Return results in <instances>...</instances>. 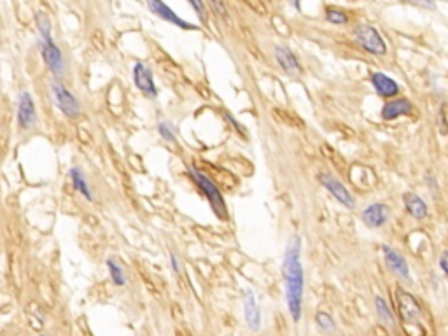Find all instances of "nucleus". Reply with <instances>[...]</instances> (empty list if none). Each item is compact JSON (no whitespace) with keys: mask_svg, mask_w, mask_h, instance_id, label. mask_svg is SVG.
<instances>
[{"mask_svg":"<svg viewBox=\"0 0 448 336\" xmlns=\"http://www.w3.org/2000/svg\"><path fill=\"white\" fill-rule=\"evenodd\" d=\"M284 286H286V302L291 319L300 322L303 306V289H305V270L302 265V238L293 235L286 245L282 259Z\"/></svg>","mask_w":448,"mask_h":336,"instance_id":"nucleus-1","label":"nucleus"},{"mask_svg":"<svg viewBox=\"0 0 448 336\" xmlns=\"http://www.w3.org/2000/svg\"><path fill=\"white\" fill-rule=\"evenodd\" d=\"M190 175L193 177L194 184L200 188L201 193L205 194L207 201H209L210 207H212L214 214H216L219 219H228V207H226V201H224L223 193H221L219 188L214 184L212 179L207 177L203 172L197 170L194 166H191L190 168Z\"/></svg>","mask_w":448,"mask_h":336,"instance_id":"nucleus-2","label":"nucleus"},{"mask_svg":"<svg viewBox=\"0 0 448 336\" xmlns=\"http://www.w3.org/2000/svg\"><path fill=\"white\" fill-rule=\"evenodd\" d=\"M51 95H53L54 105L62 111L63 116L70 117V120H76V117L81 114V104L76 98L74 93H70L69 89L63 86V82H60L58 79H53L51 81Z\"/></svg>","mask_w":448,"mask_h":336,"instance_id":"nucleus-3","label":"nucleus"},{"mask_svg":"<svg viewBox=\"0 0 448 336\" xmlns=\"http://www.w3.org/2000/svg\"><path fill=\"white\" fill-rule=\"evenodd\" d=\"M354 39L368 53L377 54V56H382V54L387 53V46L383 43L382 35L377 32V28L370 27V25H359V27L354 28Z\"/></svg>","mask_w":448,"mask_h":336,"instance_id":"nucleus-4","label":"nucleus"},{"mask_svg":"<svg viewBox=\"0 0 448 336\" xmlns=\"http://www.w3.org/2000/svg\"><path fill=\"white\" fill-rule=\"evenodd\" d=\"M39 49L41 54H43L44 63L47 65V69L51 70L54 78H62L63 72H65V58H63V53L54 41H44L39 37Z\"/></svg>","mask_w":448,"mask_h":336,"instance_id":"nucleus-5","label":"nucleus"},{"mask_svg":"<svg viewBox=\"0 0 448 336\" xmlns=\"http://www.w3.org/2000/svg\"><path fill=\"white\" fill-rule=\"evenodd\" d=\"M319 181H321V184L331 193V197H335V200L340 201L344 207H347V209H354V207H356V200H354L350 191H348L335 175L328 174V172H322V174H319Z\"/></svg>","mask_w":448,"mask_h":336,"instance_id":"nucleus-6","label":"nucleus"},{"mask_svg":"<svg viewBox=\"0 0 448 336\" xmlns=\"http://www.w3.org/2000/svg\"><path fill=\"white\" fill-rule=\"evenodd\" d=\"M147 8H149V11H151L153 14L158 16L159 20L168 21V23L175 25V27H179V28H182V30H197V28H198L197 25L182 20L181 16H179L177 12L174 11V9L168 8V5H166L163 0H147Z\"/></svg>","mask_w":448,"mask_h":336,"instance_id":"nucleus-7","label":"nucleus"},{"mask_svg":"<svg viewBox=\"0 0 448 336\" xmlns=\"http://www.w3.org/2000/svg\"><path fill=\"white\" fill-rule=\"evenodd\" d=\"M18 124L21 130H30L37 124V109L30 91H21L18 97Z\"/></svg>","mask_w":448,"mask_h":336,"instance_id":"nucleus-8","label":"nucleus"},{"mask_svg":"<svg viewBox=\"0 0 448 336\" xmlns=\"http://www.w3.org/2000/svg\"><path fill=\"white\" fill-rule=\"evenodd\" d=\"M133 82H135V86L140 89V93H142L144 97L147 98L158 97V89H156L151 69L144 65L142 62H137L135 65H133Z\"/></svg>","mask_w":448,"mask_h":336,"instance_id":"nucleus-9","label":"nucleus"},{"mask_svg":"<svg viewBox=\"0 0 448 336\" xmlns=\"http://www.w3.org/2000/svg\"><path fill=\"white\" fill-rule=\"evenodd\" d=\"M273 56L277 60V63L280 65V69L286 74L293 76V78H300L303 74L302 65L298 62V58L294 56L293 51L286 46H275L273 47Z\"/></svg>","mask_w":448,"mask_h":336,"instance_id":"nucleus-10","label":"nucleus"},{"mask_svg":"<svg viewBox=\"0 0 448 336\" xmlns=\"http://www.w3.org/2000/svg\"><path fill=\"white\" fill-rule=\"evenodd\" d=\"M398 305L401 317L406 322H417L421 317V305L417 303L412 294L405 293V291H398Z\"/></svg>","mask_w":448,"mask_h":336,"instance_id":"nucleus-11","label":"nucleus"},{"mask_svg":"<svg viewBox=\"0 0 448 336\" xmlns=\"http://www.w3.org/2000/svg\"><path fill=\"white\" fill-rule=\"evenodd\" d=\"M244 315L249 329L259 331V328H261V310H259L258 303H256L252 291H245L244 293Z\"/></svg>","mask_w":448,"mask_h":336,"instance_id":"nucleus-12","label":"nucleus"},{"mask_svg":"<svg viewBox=\"0 0 448 336\" xmlns=\"http://www.w3.org/2000/svg\"><path fill=\"white\" fill-rule=\"evenodd\" d=\"M371 85H373V88H375V91L379 93L380 97H383V98L396 97V95L399 93L398 82H396L394 79H390L389 76H385V74H382V72L371 74Z\"/></svg>","mask_w":448,"mask_h":336,"instance_id":"nucleus-13","label":"nucleus"},{"mask_svg":"<svg viewBox=\"0 0 448 336\" xmlns=\"http://www.w3.org/2000/svg\"><path fill=\"white\" fill-rule=\"evenodd\" d=\"M382 252H383V259H385L387 267H389L390 270L394 271V273H398L399 277L410 278L408 263H406L405 258H403L398 251H394V249L389 247V245H383Z\"/></svg>","mask_w":448,"mask_h":336,"instance_id":"nucleus-14","label":"nucleus"},{"mask_svg":"<svg viewBox=\"0 0 448 336\" xmlns=\"http://www.w3.org/2000/svg\"><path fill=\"white\" fill-rule=\"evenodd\" d=\"M389 219V209L383 203L368 205L363 212V221L370 228H380Z\"/></svg>","mask_w":448,"mask_h":336,"instance_id":"nucleus-15","label":"nucleus"},{"mask_svg":"<svg viewBox=\"0 0 448 336\" xmlns=\"http://www.w3.org/2000/svg\"><path fill=\"white\" fill-rule=\"evenodd\" d=\"M412 112V104H410L406 98H398V100L387 102L382 109V117L383 120L390 121L396 120L399 116H405V114H410Z\"/></svg>","mask_w":448,"mask_h":336,"instance_id":"nucleus-16","label":"nucleus"},{"mask_svg":"<svg viewBox=\"0 0 448 336\" xmlns=\"http://www.w3.org/2000/svg\"><path fill=\"white\" fill-rule=\"evenodd\" d=\"M69 175H70V182H72L74 190L78 191V193H81L88 201H93V193H91V190H89V184H88V181H86L85 174L81 172V168H79V166H72L69 172Z\"/></svg>","mask_w":448,"mask_h":336,"instance_id":"nucleus-17","label":"nucleus"},{"mask_svg":"<svg viewBox=\"0 0 448 336\" xmlns=\"http://www.w3.org/2000/svg\"><path fill=\"white\" fill-rule=\"evenodd\" d=\"M405 205L406 210L414 217H417V219H424V217L427 216V205H425L424 200H422L421 197H417V194H406Z\"/></svg>","mask_w":448,"mask_h":336,"instance_id":"nucleus-18","label":"nucleus"},{"mask_svg":"<svg viewBox=\"0 0 448 336\" xmlns=\"http://www.w3.org/2000/svg\"><path fill=\"white\" fill-rule=\"evenodd\" d=\"M107 270L109 275L112 278V284L117 287H123L126 284V277H124V270L120 263H117L116 259H107Z\"/></svg>","mask_w":448,"mask_h":336,"instance_id":"nucleus-19","label":"nucleus"},{"mask_svg":"<svg viewBox=\"0 0 448 336\" xmlns=\"http://www.w3.org/2000/svg\"><path fill=\"white\" fill-rule=\"evenodd\" d=\"M35 23L39 28V37L44 41H53V34H51V21L47 18L46 12H37L35 14Z\"/></svg>","mask_w":448,"mask_h":336,"instance_id":"nucleus-20","label":"nucleus"},{"mask_svg":"<svg viewBox=\"0 0 448 336\" xmlns=\"http://www.w3.org/2000/svg\"><path fill=\"white\" fill-rule=\"evenodd\" d=\"M375 306H377V313L380 315V319H382L387 326H394L396 321H394V315H392V310L389 309V305H387V302L383 300V298H380V296L375 298Z\"/></svg>","mask_w":448,"mask_h":336,"instance_id":"nucleus-21","label":"nucleus"},{"mask_svg":"<svg viewBox=\"0 0 448 336\" xmlns=\"http://www.w3.org/2000/svg\"><path fill=\"white\" fill-rule=\"evenodd\" d=\"M158 133L166 142H175V139H177V128L172 123H168V121H159Z\"/></svg>","mask_w":448,"mask_h":336,"instance_id":"nucleus-22","label":"nucleus"},{"mask_svg":"<svg viewBox=\"0 0 448 336\" xmlns=\"http://www.w3.org/2000/svg\"><path fill=\"white\" fill-rule=\"evenodd\" d=\"M326 20L333 25H345L348 21V16L344 11H340V9L328 8L326 9Z\"/></svg>","mask_w":448,"mask_h":336,"instance_id":"nucleus-23","label":"nucleus"},{"mask_svg":"<svg viewBox=\"0 0 448 336\" xmlns=\"http://www.w3.org/2000/svg\"><path fill=\"white\" fill-rule=\"evenodd\" d=\"M315 321H317V326H319V328H321L322 331L331 333L333 329H335V321H333V317L329 315V313L319 312L315 315Z\"/></svg>","mask_w":448,"mask_h":336,"instance_id":"nucleus-24","label":"nucleus"},{"mask_svg":"<svg viewBox=\"0 0 448 336\" xmlns=\"http://www.w3.org/2000/svg\"><path fill=\"white\" fill-rule=\"evenodd\" d=\"M188 2H190V5H191V8H193L194 11H197L198 18H200L201 21H205V20H207V9H205L203 0H188Z\"/></svg>","mask_w":448,"mask_h":336,"instance_id":"nucleus-25","label":"nucleus"},{"mask_svg":"<svg viewBox=\"0 0 448 336\" xmlns=\"http://www.w3.org/2000/svg\"><path fill=\"white\" fill-rule=\"evenodd\" d=\"M210 4H212V8L216 9L217 14H219L221 18L228 20V9H226V5H224L223 0H210Z\"/></svg>","mask_w":448,"mask_h":336,"instance_id":"nucleus-26","label":"nucleus"},{"mask_svg":"<svg viewBox=\"0 0 448 336\" xmlns=\"http://www.w3.org/2000/svg\"><path fill=\"white\" fill-rule=\"evenodd\" d=\"M224 116H226V120H228L229 123L233 124V128H235L236 132H240V133H242V135H245V128L242 126V123H238V121H236L235 117H233L232 112H224Z\"/></svg>","mask_w":448,"mask_h":336,"instance_id":"nucleus-27","label":"nucleus"},{"mask_svg":"<svg viewBox=\"0 0 448 336\" xmlns=\"http://www.w3.org/2000/svg\"><path fill=\"white\" fill-rule=\"evenodd\" d=\"M170 267L175 273H181V261H179V256L175 252H170Z\"/></svg>","mask_w":448,"mask_h":336,"instance_id":"nucleus-28","label":"nucleus"},{"mask_svg":"<svg viewBox=\"0 0 448 336\" xmlns=\"http://www.w3.org/2000/svg\"><path fill=\"white\" fill-rule=\"evenodd\" d=\"M440 265H441V270H443L445 275L448 277V252H443V256H441L440 259Z\"/></svg>","mask_w":448,"mask_h":336,"instance_id":"nucleus-29","label":"nucleus"},{"mask_svg":"<svg viewBox=\"0 0 448 336\" xmlns=\"http://www.w3.org/2000/svg\"><path fill=\"white\" fill-rule=\"evenodd\" d=\"M408 2H412V4L424 5V8H434V4L431 2V0H408Z\"/></svg>","mask_w":448,"mask_h":336,"instance_id":"nucleus-30","label":"nucleus"},{"mask_svg":"<svg viewBox=\"0 0 448 336\" xmlns=\"http://www.w3.org/2000/svg\"><path fill=\"white\" fill-rule=\"evenodd\" d=\"M41 336H47V335H41Z\"/></svg>","mask_w":448,"mask_h":336,"instance_id":"nucleus-31","label":"nucleus"}]
</instances>
